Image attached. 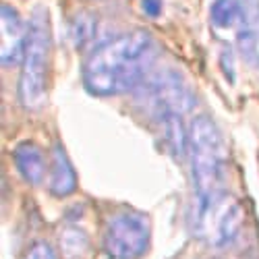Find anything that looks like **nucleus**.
<instances>
[{
	"mask_svg": "<svg viewBox=\"0 0 259 259\" xmlns=\"http://www.w3.org/2000/svg\"><path fill=\"white\" fill-rule=\"evenodd\" d=\"M241 21H239V50L245 60L259 67V0H239Z\"/></svg>",
	"mask_w": 259,
	"mask_h": 259,
	"instance_id": "8",
	"label": "nucleus"
},
{
	"mask_svg": "<svg viewBox=\"0 0 259 259\" xmlns=\"http://www.w3.org/2000/svg\"><path fill=\"white\" fill-rule=\"evenodd\" d=\"M197 226L211 245H230L245 226V209L228 193H222L209 203L197 205Z\"/></svg>",
	"mask_w": 259,
	"mask_h": 259,
	"instance_id": "6",
	"label": "nucleus"
},
{
	"mask_svg": "<svg viewBox=\"0 0 259 259\" xmlns=\"http://www.w3.org/2000/svg\"><path fill=\"white\" fill-rule=\"evenodd\" d=\"M77 191L75 168L60 143H54L50 156V193L54 197H69Z\"/></svg>",
	"mask_w": 259,
	"mask_h": 259,
	"instance_id": "10",
	"label": "nucleus"
},
{
	"mask_svg": "<svg viewBox=\"0 0 259 259\" xmlns=\"http://www.w3.org/2000/svg\"><path fill=\"white\" fill-rule=\"evenodd\" d=\"M149 218L135 209L114 211L106 220L102 245L110 259H139L149 247Z\"/></svg>",
	"mask_w": 259,
	"mask_h": 259,
	"instance_id": "4",
	"label": "nucleus"
},
{
	"mask_svg": "<svg viewBox=\"0 0 259 259\" xmlns=\"http://www.w3.org/2000/svg\"><path fill=\"white\" fill-rule=\"evenodd\" d=\"M25 44L27 25L11 5H3L0 9V60L5 67L17 60H23Z\"/></svg>",
	"mask_w": 259,
	"mask_h": 259,
	"instance_id": "7",
	"label": "nucleus"
},
{
	"mask_svg": "<svg viewBox=\"0 0 259 259\" xmlns=\"http://www.w3.org/2000/svg\"><path fill=\"white\" fill-rule=\"evenodd\" d=\"M156 58L154 39L147 31L120 33L96 46L83 60L81 79L92 96L108 98L139 90Z\"/></svg>",
	"mask_w": 259,
	"mask_h": 259,
	"instance_id": "1",
	"label": "nucleus"
},
{
	"mask_svg": "<svg viewBox=\"0 0 259 259\" xmlns=\"http://www.w3.org/2000/svg\"><path fill=\"white\" fill-rule=\"evenodd\" d=\"M209 19L220 29L236 25L241 21V3L239 0H213L209 7Z\"/></svg>",
	"mask_w": 259,
	"mask_h": 259,
	"instance_id": "12",
	"label": "nucleus"
},
{
	"mask_svg": "<svg viewBox=\"0 0 259 259\" xmlns=\"http://www.w3.org/2000/svg\"><path fill=\"white\" fill-rule=\"evenodd\" d=\"M23 259H58V255L52 249V245H48L46 241H37L25 251Z\"/></svg>",
	"mask_w": 259,
	"mask_h": 259,
	"instance_id": "14",
	"label": "nucleus"
},
{
	"mask_svg": "<svg viewBox=\"0 0 259 259\" xmlns=\"http://www.w3.org/2000/svg\"><path fill=\"white\" fill-rule=\"evenodd\" d=\"M162 9H164V3L162 0H141V11L147 15V17H160L162 15Z\"/></svg>",
	"mask_w": 259,
	"mask_h": 259,
	"instance_id": "15",
	"label": "nucleus"
},
{
	"mask_svg": "<svg viewBox=\"0 0 259 259\" xmlns=\"http://www.w3.org/2000/svg\"><path fill=\"white\" fill-rule=\"evenodd\" d=\"M52 33L50 17L44 7H35L27 23V44L21 60L19 102L29 112H37L48 102Z\"/></svg>",
	"mask_w": 259,
	"mask_h": 259,
	"instance_id": "3",
	"label": "nucleus"
},
{
	"mask_svg": "<svg viewBox=\"0 0 259 259\" xmlns=\"http://www.w3.org/2000/svg\"><path fill=\"white\" fill-rule=\"evenodd\" d=\"M94 31H96V21H94V17L81 13V15L73 21V39H75V44H77L79 50L85 48V44H88V41H92Z\"/></svg>",
	"mask_w": 259,
	"mask_h": 259,
	"instance_id": "13",
	"label": "nucleus"
},
{
	"mask_svg": "<svg viewBox=\"0 0 259 259\" xmlns=\"http://www.w3.org/2000/svg\"><path fill=\"white\" fill-rule=\"evenodd\" d=\"M60 251L64 259H85L90 253V236L77 226H67L60 232Z\"/></svg>",
	"mask_w": 259,
	"mask_h": 259,
	"instance_id": "11",
	"label": "nucleus"
},
{
	"mask_svg": "<svg viewBox=\"0 0 259 259\" xmlns=\"http://www.w3.org/2000/svg\"><path fill=\"white\" fill-rule=\"evenodd\" d=\"M139 90L147 108L158 120H164L168 116H183L195 104L191 90L175 71H164L147 77Z\"/></svg>",
	"mask_w": 259,
	"mask_h": 259,
	"instance_id": "5",
	"label": "nucleus"
},
{
	"mask_svg": "<svg viewBox=\"0 0 259 259\" xmlns=\"http://www.w3.org/2000/svg\"><path fill=\"white\" fill-rule=\"evenodd\" d=\"M13 162L27 185H39L46 177V156L33 141H21L13 149Z\"/></svg>",
	"mask_w": 259,
	"mask_h": 259,
	"instance_id": "9",
	"label": "nucleus"
},
{
	"mask_svg": "<svg viewBox=\"0 0 259 259\" xmlns=\"http://www.w3.org/2000/svg\"><path fill=\"white\" fill-rule=\"evenodd\" d=\"M187 154L191 160V177L197 205L209 203L224 193V175L228 162L222 133L209 116H197L191 122Z\"/></svg>",
	"mask_w": 259,
	"mask_h": 259,
	"instance_id": "2",
	"label": "nucleus"
}]
</instances>
